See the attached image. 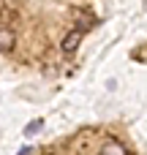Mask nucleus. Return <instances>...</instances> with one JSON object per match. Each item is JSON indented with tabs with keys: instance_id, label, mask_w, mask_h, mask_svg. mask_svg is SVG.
<instances>
[{
	"instance_id": "nucleus-2",
	"label": "nucleus",
	"mask_w": 147,
	"mask_h": 155,
	"mask_svg": "<svg viewBox=\"0 0 147 155\" xmlns=\"http://www.w3.org/2000/svg\"><path fill=\"white\" fill-rule=\"evenodd\" d=\"M16 44V35L11 27H0V52H11Z\"/></svg>"
},
{
	"instance_id": "nucleus-4",
	"label": "nucleus",
	"mask_w": 147,
	"mask_h": 155,
	"mask_svg": "<svg viewBox=\"0 0 147 155\" xmlns=\"http://www.w3.org/2000/svg\"><path fill=\"white\" fill-rule=\"evenodd\" d=\"M41 128H44V120H33V123H27V128H25V136H35Z\"/></svg>"
},
{
	"instance_id": "nucleus-3",
	"label": "nucleus",
	"mask_w": 147,
	"mask_h": 155,
	"mask_svg": "<svg viewBox=\"0 0 147 155\" xmlns=\"http://www.w3.org/2000/svg\"><path fill=\"white\" fill-rule=\"evenodd\" d=\"M101 155H128V150H125L117 139H109V142L101 147Z\"/></svg>"
},
{
	"instance_id": "nucleus-1",
	"label": "nucleus",
	"mask_w": 147,
	"mask_h": 155,
	"mask_svg": "<svg viewBox=\"0 0 147 155\" xmlns=\"http://www.w3.org/2000/svg\"><path fill=\"white\" fill-rule=\"evenodd\" d=\"M82 35H85V30H79V27H74V30H68V33H65V38H63V44H60V49H63L65 54H71V52H76V46L82 44Z\"/></svg>"
},
{
	"instance_id": "nucleus-5",
	"label": "nucleus",
	"mask_w": 147,
	"mask_h": 155,
	"mask_svg": "<svg viewBox=\"0 0 147 155\" xmlns=\"http://www.w3.org/2000/svg\"><path fill=\"white\" fill-rule=\"evenodd\" d=\"M16 155H33V147H22V150H19Z\"/></svg>"
}]
</instances>
